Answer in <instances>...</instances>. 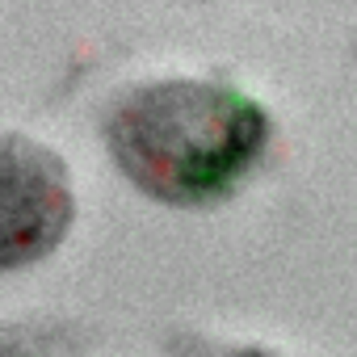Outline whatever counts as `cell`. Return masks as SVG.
Returning <instances> with one entry per match:
<instances>
[{
	"label": "cell",
	"mask_w": 357,
	"mask_h": 357,
	"mask_svg": "<svg viewBox=\"0 0 357 357\" xmlns=\"http://www.w3.org/2000/svg\"><path fill=\"white\" fill-rule=\"evenodd\" d=\"M68 164L26 135H0V269L51 257L72 227Z\"/></svg>",
	"instance_id": "obj_2"
},
{
	"label": "cell",
	"mask_w": 357,
	"mask_h": 357,
	"mask_svg": "<svg viewBox=\"0 0 357 357\" xmlns=\"http://www.w3.org/2000/svg\"><path fill=\"white\" fill-rule=\"evenodd\" d=\"M0 357H55L51 340L22 328H0Z\"/></svg>",
	"instance_id": "obj_3"
},
{
	"label": "cell",
	"mask_w": 357,
	"mask_h": 357,
	"mask_svg": "<svg viewBox=\"0 0 357 357\" xmlns=\"http://www.w3.org/2000/svg\"><path fill=\"white\" fill-rule=\"evenodd\" d=\"M105 143L135 190L168 206H211L240 190L269 143V118L236 89L155 80L105 114Z\"/></svg>",
	"instance_id": "obj_1"
},
{
	"label": "cell",
	"mask_w": 357,
	"mask_h": 357,
	"mask_svg": "<svg viewBox=\"0 0 357 357\" xmlns=\"http://www.w3.org/2000/svg\"><path fill=\"white\" fill-rule=\"evenodd\" d=\"M227 357H273V353H261V349H244V353H227Z\"/></svg>",
	"instance_id": "obj_4"
}]
</instances>
